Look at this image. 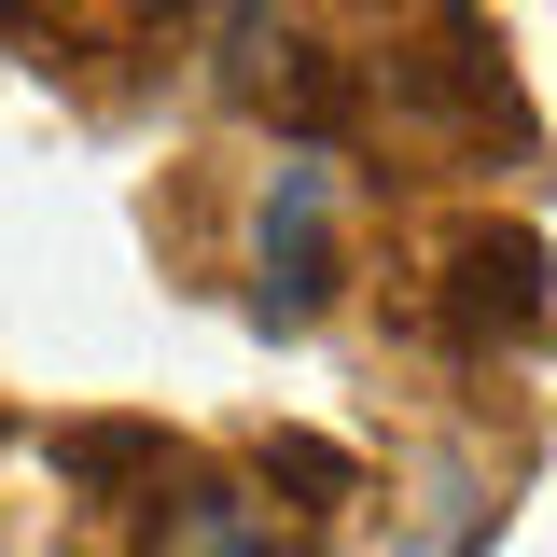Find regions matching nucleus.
Instances as JSON below:
<instances>
[{"label":"nucleus","mask_w":557,"mask_h":557,"mask_svg":"<svg viewBox=\"0 0 557 557\" xmlns=\"http://www.w3.org/2000/svg\"><path fill=\"white\" fill-rule=\"evenodd\" d=\"M223 84L237 98H265V112H293V126H321V42L293 28V14H265V0H223Z\"/></svg>","instance_id":"obj_4"},{"label":"nucleus","mask_w":557,"mask_h":557,"mask_svg":"<svg viewBox=\"0 0 557 557\" xmlns=\"http://www.w3.org/2000/svg\"><path fill=\"white\" fill-rule=\"evenodd\" d=\"M153 557H307L293 530H278V502H237V487H209L168 460V487H153Z\"/></svg>","instance_id":"obj_3"},{"label":"nucleus","mask_w":557,"mask_h":557,"mask_svg":"<svg viewBox=\"0 0 557 557\" xmlns=\"http://www.w3.org/2000/svg\"><path fill=\"white\" fill-rule=\"evenodd\" d=\"M446 335L460 348H502V335H544V251L530 237H460L446 251Z\"/></svg>","instance_id":"obj_2"},{"label":"nucleus","mask_w":557,"mask_h":557,"mask_svg":"<svg viewBox=\"0 0 557 557\" xmlns=\"http://www.w3.org/2000/svg\"><path fill=\"white\" fill-rule=\"evenodd\" d=\"M335 307V168L321 153H278L265 209H251V321L265 335H307Z\"/></svg>","instance_id":"obj_1"}]
</instances>
